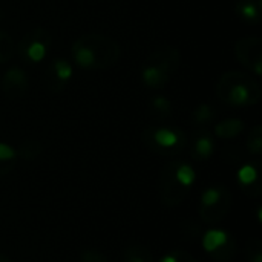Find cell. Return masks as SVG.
<instances>
[{"label": "cell", "instance_id": "obj_19", "mask_svg": "<svg viewBox=\"0 0 262 262\" xmlns=\"http://www.w3.org/2000/svg\"><path fill=\"white\" fill-rule=\"evenodd\" d=\"M123 259L124 262H154V255L147 247L141 244H132L124 249Z\"/></svg>", "mask_w": 262, "mask_h": 262}, {"label": "cell", "instance_id": "obj_6", "mask_svg": "<svg viewBox=\"0 0 262 262\" xmlns=\"http://www.w3.org/2000/svg\"><path fill=\"white\" fill-rule=\"evenodd\" d=\"M232 209V193L224 186H210L200 196L198 213L206 224H218Z\"/></svg>", "mask_w": 262, "mask_h": 262}, {"label": "cell", "instance_id": "obj_10", "mask_svg": "<svg viewBox=\"0 0 262 262\" xmlns=\"http://www.w3.org/2000/svg\"><path fill=\"white\" fill-rule=\"evenodd\" d=\"M74 77V66L66 58H52L45 71V86L52 92L58 94L68 88Z\"/></svg>", "mask_w": 262, "mask_h": 262}, {"label": "cell", "instance_id": "obj_23", "mask_svg": "<svg viewBox=\"0 0 262 262\" xmlns=\"http://www.w3.org/2000/svg\"><path fill=\"white\" fill-rule=\"evenodd\" d=\"M160 262H198L186 250H172L161 256Z\"/></svg>", "mask_w": 262, "mask_h": 262}, {"label": "cell", "instance_id": "obj_16", "mask_svg": "<svg viewBox=\"0 0 262 262\" xmlns=\"http://www.w3.org/2000/svg\"><path fill=\"white\" fill-rule=\"evenodd\" d=\"M17 149L8 143L0 141V178L11 173L17 166Z\"/></svg>", "mask_w": 262, "mask_h": 262}, {"label": "cell", "instance_id": "obj_20", "mask_svg": "<svg viewBox=\"0 0 262 262\" xmlns=\"http://www.w3.org/2000/svg\"><path fill=\"white\" fill-rule=\"evenodd\" d=\"M41 152H43V146L35 140H26L17 147V157L25 161H34L41 155Z\"/></svg>", "mask_w": 262, "mask_h": 262}, {"label": "cell", "instance_id": "obj_7", "mask_svg": "<svg viewBox=\"0 0 262 262\" xmlns=\"http://www.w3.org/2000/svg\"><path fill=\"white\" fill-rule=\"evenodd\" d=\"M52 46V35L46 28L37 26L21 35L17 45V52L21 61L28 64L41 63Z\"/></svg>", "mask_w": 262, "mask_h": 262}, {"label": "cell", "instance_id": "obj_13", "mask_svg": "<svg viewBox=\"0 0 262 262\" xmlns=\"http://www.w3.org/2000/svg\"><path fill=\"white\" fill-rule=\"evenodd\" d=\"M187 146L190 147V155L195 161H207L212 158L216 149L213 134L204 127H200L192 135V140L187 143Z\"/></svg>", "mask_w": 262, "mask_h": 262}, {"label": "cell", "instance_id": "obj_5", "mask_svg": "<svg viewBox=\"0 0 262 262\" xmlns=\"http://www.w3.org/2000/svg\"><path fill=\"white\" fill-rule=\"evenodd\" d=\"M140 140L147 150L163 157L180 155L186 150L189 143V138L181 127L167 124L146 127L141 132Z\"/></svg>", "mask_w": 262, "mask_h": 262}, {"label": "cell", "instance_id": "obj_2", "mask_svg": "<svg viewBox=\"0 0 262 262\" xmlns=\"http://www.w3.org/2000/svg\"><path fill=\"white\" fill-rule=\"evenodd\" d=\"M196 181V172L192 164L183 160L169 161L158 180L160 200L167 207H177L186 201Z\"/></svg>", "mask_w": 262, "mask_h": 262}, {"label": "cell", "instance_id": "obj_25", "mask_svg": "<svg viewBox=\"0 0 262 262\" xmlns=\"http://www.w3.org/2000/svg\"><path fill=\"white\" fill-rule=\"evenodd\" d=\"M249 261L262 262V246L258 239L252 241V244L249 247Z\"/></svg>", "mask_w": 262, "mask_h": 262}, {"label": "cell", "instance_id": "obj_3", "mask_svg": "<svg viewBox=\"0 0 262 262\" xmlns=\"http://www.w3.org/2000/svg\"><path fill=\"white\" fill-rule=\"evenodd\" d=\"M216 97L232 107H250L261 101V84L243 71L224 72L215 88Z\"/></svg>", "mask_w": 262, "mask_h": 262}, {"label": "cell", "instance_id": "obj_26", "mask_svg": "<svg viewBox=\"0 0 262 262\" xmlns=\"http://www.w3.org/2000/svg\"><path fill=\"white\" fill-rule=\"evenodd\" d=\"M0 262H12L6 255H3V253H0Z\"/></svg>", "mask_w": 262, "mask_h": 262}, {"label": "cell", "instance_id": "obj_17", "mask_svg": "<svg viewBox=\"0 0 262 262\" xmlns=\"http://www.w3.org/2000/svg\"><path fill=\"white\" fill-rule=\"evenodd\" d=\"M216 118V109L210 103H200L192 111V121L198 127H206L212 124Z\"/></svg>", "mask_w": 262, "mask_h": 262}, {"label": "cell", "instance_id": "obj_9", "mask_svg": "<svg viewBox=\"0 0 262 262\" xmlns=\"http://www.w3.org/2000/svg\"><path fill=\"white\" fill-rule=\"evenodd\" d=\"M235 57L250 74L262 75V40L256 35L243 37L235 43Z\"/></svg>", "mask_w": 262, "mask_h": 262}, {"label": "cell", "instance_id": "obj_24", "mask_svg": "<svg viewBox=\"0 0 262 262\" xmlns=\"http://www.w3.org/2000/svg\"><path fill=\"white\" fill-rule=\"evenodd\" d=\"M80 262H109L107 256L95 249H84L80 252Z\"/></svg>", "mask_w": 262, "mask_h": 262}, {"label": "cell", "instance_id": "obj_8", "mask_svg": "<svg viewBox=\"0 0 262 262\" xmlns=\"http://www.w3.org/2000/svg\"><path fill=\"white\" fill-rule=\"evenodd\" d=\"M204 252L216 262H230L236 255V241L230 233L221 229H210L203 236Z\"/></svg>", "mask_w": 262, "mask_h": 262}, {"label": "cell", "instance_id": "obj_21", "mask_svg": "<svg viewBox=\"0 0 262 262\" xmlns=\"http://www.w3.org/2000/svg\"><path fill=\"white\" fill-rule=\"evenodd\" d=\"M14 52H15V43L12 37L6 31L0 29V64L8 63L12 58Z\"/></svg>", "mask_w": 262, "mask_h": 262}, {"label": "cell", "instance_id": "obj_12", "mask_svg": "<svg viewBox=\"0 0 262 262\" xmlns=\"http://www.w3.org/2000/svg\"><path fill=\"white\" fill-rule=\"evenodd\" d=\"M236 181L246 195H249L252 198L261 196V169L256 163L243 164L236 172Z\"/></svg>", "mask_w": 262, "mask_h": 262}, {"label": "cell", "instance_id": "obj_15", "mask_svg": "<svg viewBox=\"0 0 262 262\" xmlns=\"http://www.w3.org/2000/svg\"><path fill=\"white\" fill-rule=\"evenodd\" d=\"M213 132H215V137H218L221 140L236 138L244 132V121L241 118H236V117L221 120L220 123L215 124Z\"/></svg>", "mask_w": 262, "mask_h": 262}, {"label": "cell", "instance_id": "obj_14", "mask_svg": "<svg viewBox=\"0 0 262 262\" xmlns=\"http://www.w3.org/2000/svg\"><path fill=\"white\" fill-rule=\"evenodd\" d=\"M235 12L243 21L256 25L262 18L261 0H238L235 5Z\"/></svg>", "mask_w": 262, "mask_h": 262}, {"label": "cell", "instance_id": "obj_4", "mask_svg": "<svg viewBox=\"0 0 262 262\" xmlns=\"http://www.w3.org/2000/svg\"><path fill=\"white\" fill-rule=\"evenodd\" d=\"M181 66V54L178 48L166 45L152 51L140 68V78L149 89L160 91L169 84L172 77Z\"/></svg>", "mask_w": 262, "mask_h": 262}, {"label": "cell", "instance_id": "obj_11", "mask_svg": "<svg viewBox=\"0 0 262 262\" xmlns=\"http://www.w3.org/2000/svg\"><path fill=\"white\" fill-rule=\"evenodd\" d=\"M29 88V77L20 66L8 68L0 78V89L9 100L21 98Z\"/></svg>", "mask_w": 262, "mask_h": 262}, {"label": "cell", "instance_id": "obj_18", "mask_svg": "<svg viewBox=\"0 0 262 262\" xmlns=\"http://www.w3.org/2000/svg\"><path fill=\"white\" fill-rule=\"evenodd\" d=\"M149 111L154 118L157 120H166L172 115L173 112V104L172 101L164 97V95H155L149 101Z\"/></svg>", "mask_w": 262, "mask_h": 262}, {"label": "cell", "instance_id": "obj_1", "mask_svg": "<svg viewBox=\"0 0 262 262\" xmlns=\"http://www.w3.org/2000/svg\"><path fill=\"white\" fill-rule=\"evenodd\" d=\"M71 57L78 68L86 71L109 69L120 61L121 46L104 34L89 32L72 41Z\"/></svg>", "mask_w": 262, "mask_h": 262}, {"label": "cell", "instance_id": "obj_22", "mask_svg": "<svg viewBox=\"0 0 262 262\" xmlns=\"http://www.w3.org/2000/svg\"><path fill=\"white\" fill-rule=\"evenodd\" d=\"M247 150L252 155H261L262 154V127L259 124L253 126L247 135Z\"/></svg>", "mask_w": 262, "mask_h": 262}]
</instances>
